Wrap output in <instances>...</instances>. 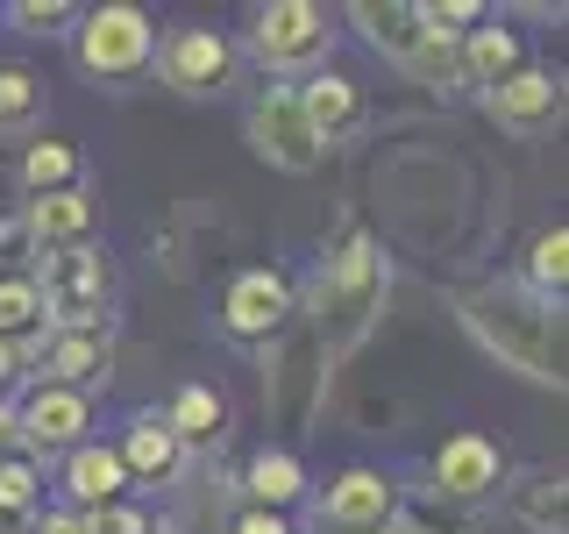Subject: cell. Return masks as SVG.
Segmentation results:
<instances>
[{"mask_svg":"<svg viewBox=\"0 0 569 534\" xmlns=\"http://www.w3.org/2000/svg\"><path fill=\"white\" fill-rule=\"evenodd\" d=\"M43 513V463L8 449L0 456V534H29Z\"/></svg>","mask_w":569,"mask_h":534,"instance_id":"7402d4cb","label":"cell"},{"mask_svg":"<svg viewBox=\"0 0 569 534\" xmlns=\"http://www.w3.org/2000/svg\"><path fill=\"white\" fill-rule=\"evenodd\" d=\"M71 50H79V71L107 93H121V86L150 79L157 65V22L129 0H107V8H79V22H71Z\"/></svg>","mask_w":569,"mask_h":534,"instance_id":"277c9868","label":"cell"},{"mask_svg":"<svg viewBox=\"0 0 569 534\" xmlns=\"http://www.w3.org/2000/svg\"><path fill=\"white\" fill-rule=\"evenodd\" d=\"M22 370H29V356H22V349H8V343H0V399H8V385H14V378H22Z\"/></svg>","mask_w":569,"mask_h":534,"instance_id":"d6a6232c","label":"cell"},{"mask_svg":"<svg viewBox=\"0 0 569 534\" xmlns=\"http://www.w3.org/2000/svg\"><path fill=\"white\" fill-rule=\"evenodd\" d=\"M0 257H29V228H22V207H0Z\"/></svg>","mask_w":569,"mask_h":534,"instance_id":"4dcf8cb0","label":"cell"},{"mask_svg":"<svg viewBox=\"0 0 569 534\" xmlns=\"http://www.w3.org/2000/svg\"><path fill=\"white\" fill-rule=\"evenodd\" d=\"M378 314H385V249L370 243L363 228H349L342 249H335L307 285V335L335 364V356H349L370 328H378Z\"/></svg>","mask_w":569,"mask_h":534,"instance_id":"7a4b0ae2","label":"cell"},{"mask_svg":"<svg viewBox=\"0 0 569 534\" xmlns=\"http://www.w3.org/2000/svg\"><path fill=\"white\" fill-rule=\"evenodd\" d=\"M456 314L498 364H512L533 385H562V314L533 299L527 285H470V293H456Z\"/></svg>","mask_w":569,"mask_h":534,"instance_id":"6da1fadb","label":"cell"},{"mask_svg":"<svg viewBox=\"0 0 569 534\" xmlns=\"http://www.w3.org/2000/svg\"><path fill=\"white\" fill-rule=\"evenodd\" d=\"M164 427L178 435V449H186V456L221 449V442H228V399L213 385H178L171 406H164Z\"/></svg>","mask_w":569,"mask_h":534,"instance_id":"d6986e66","label":"cell"},{"mask_svg":"<svg viewBox=\"0 0 569 534\" xmlns=\"http://www.w3.org/2000/svg\"><path fill=\"white\" fill-rule=\"evenodd\" d=\"M512 492V513L533 527V534H569V513H562V471H533L527 485H506Z\"/></svg>","mask_w":569,"mask_h":534,"instance_id":"4316f807","label":"cell"},{"mask_svg":"<svg viewBox=\"0 0 569 534\" xmlns=\"http://www.w3.org/2000/svg\"><path fill=\"white\" fill-rule=\"evenodd\" d=\"M299 320V299H292V278L284 271H236L221 293V335L242 349H278Z\"/></svg>","mask_w":569,"mask_h":534,"instance_id":"8992f818","label":"cell"},{"mask_svg":"<svg viewBox=\"0 0 569 534\" xmlns=\"http://www.w3.org/2000/svg\"><path fill=\"white\" fill-rule=\"evenodd\" d=\"M29 370H36V385H64V392L93 399V385H107V370H114V335L107 328H50L29 349Z\"/></svg>","mask_w":569,"mask_h":534,"instance_id":"8fae6325","label":"cell"},{"mask_svg":"<svg viewBox=\"0 0 569 534\" xmlns=\"http://www.w3.org/2000/svg\"><path fill=\"white\" fill-rule=\"evenodd\" d=\"M533 58H527V36L520 29H506V22H477L470 36H462V93H498V86L512 79V71H527Z\"/></svg>","mask_w":569,"mask_h":534,"instance_id":"2e32d148","label":"cell"},{"mask_svg":"<svg viewBox=\"0 0 569 534\" xmlns=\"http://www.w3.org/2000/svg\"><path fill=\"white\" fill-rule=\"evenodd\" d=\"M43 335H50V320H43V299H36V278L8 271V278H0V343L29 356Z\"/></svg>","mask_w":569,"mask_h":534,"instance_id":"d4e9b609","label":"cell"},{"mask_svg":"<svg viewBox=\"0 0 569 534\" xmlns=\"http://www.w3.org/2000/svg\"><path fill=\"white\" fill-rule=\"evenodd\" d=\"M14 178H22V192L29 200H43V192H71V186H86V157L71 150V142H29L22 150V165H14Z\"/></svg>","mask_w":569,"mask_h":534,"instance_id":"cb8c5ba5","label":"cell"},{"mask_svg":"<svg viewBox=\"0 0 569 534\" xmlns=\"http://www.w3.org/2000/svg\"><path fill=\"white\" fill-rule=\"evenodd\" d=\"M520 285L533 299H548V307H562V293H569V228H541V236H533Z\"/></svg>","mask_w":569,"mask_h":534,"instance_id":"484cf974","label":"cell"},{"mask_svg":"<svg viewBox=\"0 0 569 534\" xmlns=\"http://www.w3.org/2000/svg\"><path fill=\"white\" fill-rule=\"evenodd\" d=\"M36 264V299H43V320L50 328H107L114 320V299H121V278H114V257L100 243H71V249H43Z\"/></svg>","mask_w":569,"mask_h":534,"instance_id":"3957f363","label":"cell"},{"mask_svg":"<svg viewBox=\"0 0 569 534\" xmlns=\"http://www.w3.org/2000/svg\"><path fill=\"white\" fill-rule=\"evenodd\" d=\"M242 492H249V506H263V513H292L299 498H307V463H299L292 449H257L249 456Z\"/></svg>","mask_w":569,"mask_h":534,"instance_id":"44dd1931","label":"cell"},{"mask_svg":"<svg viewBox=\"0 0 569 534\" xmlns=\"http://www.w3.org/2000/svg\"><path fill=\"white\" fill-rule=\"evenodd\" d=\"M249 58L271 79H313L335 58V14L313 0H271V8H249Z\"/></svg>","mask_w":569,"mask_h":534,"instance_id":"5b68a950","label":"cell"},{"mask_svg":"<svg viewBox=\"0 0 569 534\" xmlns=\"http://www.w3.org/2000/svg\"><path fill=\"white\" fill-rule=\"evenodd\" d=\"M349 22L363 29V43L378 50V58L391 65H413V50H420V22H413V0H356L349 8Z\"/></svg>","mask_w":569,"mask_h":534,"instance_id":"ffe728a7","label":"cell"},{"mask_svg":"<svg viewBox=\"0 0 569 534\" xmlns=\"http://www.w3.org/2000/svg\"><path fill=\"white\" fill-rule=\"evenodd\" d=\"M378 534H399V527H378Z\"/></svg>","mask_w":569,"mask_h":534,"instance_id":"e575fe53","label":"cell"},{"mask_svg":"<svg viewBox=\"0 0 569 534\" xmlns=\"http://www.w3.org/2000/svg\"><path fill=\"white\" fill-rule=\"evenodd\" d=\"M121 471H129V485H164V477H178V463H186V449H178V435L164 427V414L157 406H142V414H129V427H121L114 442Z\"/></svg>","mask_w":569,"mask_h":534,"instance_id":"ac0fdd59","label":"cell"},{"mask_svg":"<svg viewBox=\"0 0 569 534\" xmlns=\"http://www.w3.org/2000/svg\"><path fill=\"white\" fill-rule=\"evenodd\" d=\"M29 534H86V513H71V506H43Z\"/></svg>","mask_w":569,"mask_h":534,"instance_id":"1f68e13d","label":"cell"},{"mask_svg":"<svg viewBox=\"0 0 569 534\" xmlns=\"http://www.w3.org/2000/svg\"><path fill=\"white\" fill-rule=\"evenodd\" d=\"M506 477H512L506 449L477 427H462L427 456V498H441V506H485V498L506 492Z\"/></svg>","mask_w":569,"mask_h":534,"instance_id":"52a82bcc","label":"cell"},{"mask_svg":"<svg viewBox=\"0 0 569 534\" xmlns=\"http://www.w3.org/2000/svg\"><path fill=\"white\" fill-rule=\"evenodd\" d=\"M299 93V115H307V129L320 150H335V142H349V136H363V121H370V100H363V86L349 79V71H313V79H299L292 86Z\"/></svg>","mask_w":569,"mask_h":534,"instance_id":"7c38bea8","label":"cell"},{"mask_svg":"<svg viewBox=\"0 0 569 534\" xmlns=\"http://www.w3.org/2000/svg\"><path fill=\"white\" fill-rule=\"evenodd\" d=\"M228 534H292V521H284V513H263V506H242Z\"/></svg>","mask_w":569,"mask_h":534,"instance_id":"f546056e","label":"cell"},{"mask_svg":"<svg viewBox=\"0 0 569 534\" xmlns=\"http://www.w3.org/2000/svg\"><path fill=\"white\" fill-rule=\"evenodd\" d=\"M43 115H50L43 79H36L29 65H0V142L36 136V129H43Z\"/></svg>","mask_w":569,"mask_h":534,"instance_id":"603a6c76","label":"cell"},{"mask_svg":"<svg viewBox=\"0 0 569 534\" xmlns=\"http://www.w3.org/2000/svg\"><path fill=\"white\" fill-rule=\"evenodd\" d=\"M485 115L506 136H548L562 121V79L548 65H527V71H512L498 93H485Z\"/></svg>","mask_w":569,"mask_h":534,"instance_id":"5bb4252c","label":"cell"},{"mask_svg":"<svg viewBox=\"0 0 569 534\" xmlns=\"http://www.w3.org/2000/svg\"><path fill=\"white\" fill-rule=\"evenodd\" d=\"M86 427H93V399L86 392H64V385H29L22 399H14V449L22 456H64L86 442Z\"/></svg>","mask_w":569,"mask_h":534,"instance_id":"30bf717a","label":"cell"},{"mask_svg":"<svg viewBox=\"0 0 569 534\" xmlns=\"http://www.w3.org/2000/svg\"><path fill=\"white\" fill-rule=\"evenodd\" d=\"M8 22L22 36H71L79 8H71V0H8Z\"/></svg>","mask_w":569,"mask_h":534,"instance_id":"83f0119b","label":"cell"},{"mask_svg":"<svg viewBox=\"0 0 569 534\" xmlns=\"http://www.w3.org/2000/svg\"><path fill=\"white\" fill-rule=\"evenodd\" d=\"M242 136H249V150H257L271 171H313L320 157H328L313 142L307 115H299V93H292V86H263V93L249 100V115H242Z\"/></svg>","mask_w":569,"mask_h":534,"instance_id":"9c48e42d","label":"cell"},{"mask_svg":"<svg viewBox=\"0 0 569 534\" xmlns=\"http://www.w3.org/2000/svg\"><path fill=\"white\" fill-rule=\"evenodd\" d=\"M391 513H399V485L385 471H370V463H349L328 485V498H320V521L335 534H378L391 527Z\"/></svg>","mask_w":569,"mask_h":534,"instance_id":"4fadbf2b","label":"cell"},{"mask_svg":"<svg viewBox=\"0 0 569 534\" xmlns=\"http://www.w3.org/2000/svg\"><path fill=\"white\" fill-rule=\"evenodd\" d=\"M8 449H14V406L0 399V456H8Z\"/></svg>","mask_w":569,"mask_h":534,"instance_id":"836d02e7","label":"cell"},{"mask_svg":"<svg viewBox=\"0 0 569 534\" xmlns=\"http://www.w3.org/2000/svg\"><path fill=\"white\" fill-rule=\"evenodd\" d=\"M58 485H64V506L71 513H100V506H114V498H129V471H121L114 442H93V435H86L79 449H64Z\"/></svg>","mask_w":569,"mask_h":534,"instance_id":"9a60e30c","label":"cell"},{"mask_svg":"<svg viewBox=\"0 0 569 534\" xmlns=\"http://www.w3.org/2000/svg\"><path fill=\"white\" fill-rule=\"evenodd\" d=\"M150 71L186 100H221L228 86H236V71H242V50L228 43L221 29H171L164 43H157Z\"/></svg>","mask_w":569,"mask_h":534,"instance_id":"ba28073f","label":"cell"},{"mask_svg":"<svg viewBox=\"0 0 569 534\" xmlns=\"http://www.w3.org/2000/svg\"><path fill=\"white\" fill-rule=\"evenodd\" d=\"M22 228H29V257H43V249H71V243H93L100 228V207L86 186L71 192H43V200L22 207Z\"/></svg>","mask_w":569,"mask_h":534,"instance_id":"e0dca14e","label":"cell"},{"mask_svg":"<svg viewBox=\"0 0 569 534\" xmlns=\"http://www.w3.org/2000/svg\"><path fill=\"white\" fill-rule=\"evenodd\" d=\"M86 534H157L150 506H136V498H114V506L86 513Z\"/></svg>","mask_w":569,"mask_h":534,"instance_id":"f1b7e54d","label":"cell"}]
</instances>
